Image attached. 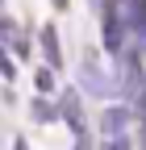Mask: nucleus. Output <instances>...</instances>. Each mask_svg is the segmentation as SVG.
<instances>
[{
    "mask_svg": "<svg viewBox=\"0 0 146 150\" xmlns=\"http://www.w3.org/2000/svg\"><path fill=\"white\" fill-rule=\"evenodd\" d=\"M121 125H125V108H113V112L104 117V134H108V138H121Z\"/></svg>",
    "mask_w": 146,
    "mask_h": 150,
    "instance_id": "nucleus-1",
    "label": "nucleus"
}]
</instances>
